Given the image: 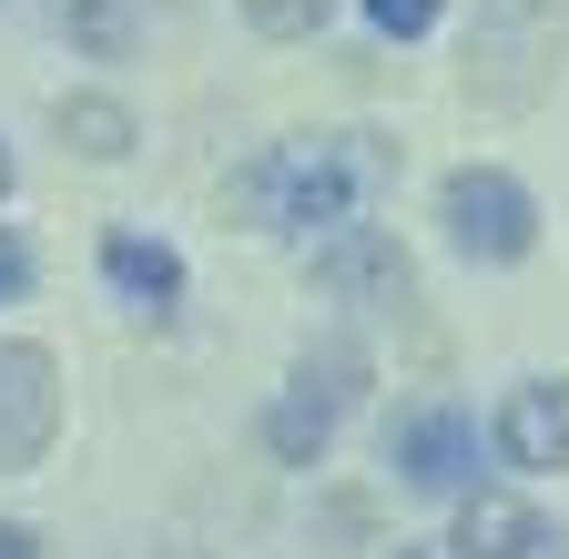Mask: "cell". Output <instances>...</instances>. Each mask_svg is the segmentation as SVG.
<instances>
[{
  "label": "cell",
  "mask_w": 569,
  "mask_h": 559,
  "mask_svg": "<svg viewBox=\"0 0 569 559\" xmlns=\"http://www.w3.org/2000/svg\"><path fill=\"white\" fill-rule=\"evenodd\" d=\"M387 173H397L387 143H367V132H316V143H274L264 163H244L234 203L264 234H346L356 203H367Z\"/></svg>",
  "instance_id": "cell-1"
},
{
  "label": "cell",
  "mask_w": 569,
  "mask_h": 559,
  "mask_svg": "<svg viewBox=\"0 0 569 559\" xmlns=\"http://www.w3.org/2000/svg\"><path fill=\"white\" fill-rule=\"evenodd\" d=\"M549 61H559V0H478V41H468L478 102H498V112L539 102Z\"/></svg>",
  "instance_id": "cell-2"
},
{
  "label": "cell",
  "mask_w": 569,
  "mask_h": 559,
  "mask_svg": "<svg viewBox=\"0 0 569 559\" xmlns=\"http://www.w3.org/2000/svg\"><path fill=\"white\" fill-rule=\"evenodd\" d=\"M356 387H367V346H326V357H306L296 367V397H274V417H264V448L284 458V468H316L326 458V438H336V417L356 407Z\"/></svg>",
  "instance_id": "cell-3"
},
{
  "label": "cell",
  "mask_w": 569,
  "mask_h": 559,
  "mask_svg": "<svg viewBox=\"0 0 569 559\" xmlns=\"http://www.w3.org/2000/svg\"><path fill=\"white\" fill-rule=\"evenodd\" d=\"M438 214H448V244H458V254H478V264H519V254L539 244V203H529L509 173H498V163L448 173Z\"/></svg>",
  "instance_id": "cell-4"
},
{
  "label": "cell",
  "mask_w": 569,
  "mask_h": 559,
  "mask_svg": "<svg viewBox=\"0 0 569 559\" xmlns=\"http://www.w3.org/2000/svg\"><path fill=\"white\" fill-rule=\"evenodd\" d=\"M387 468H407V488H438V499H478V417L458 407H417L387 428Z\"/></svg>",
  "instance_id": "cell-5"
},
{
  "label": "cell",
  "mask_w": 569,
  "mask_h": 559,
  "mask_svg": "<svg viewBox=\"0 0 569 559\" xmlns=\"http://www.w3.org/2000/svg\"><path fill=\"white\" fill-rule=\"evenodd\" d=\"M61 428V367L41 357V346L0 336V468H31Z\"/></svg>",
  "instance_id": "cell-6"
},
{
  "label": "cell",
  "mask_w": 569,
  "mask_h": 559,
  "mask_svg": "<svg viewBox=\"0 0 569 559\" xmlns=\"http://www.w3.org/2000/svg\"><path fill=\"white\" fill-rule=\"evenodd\" d=\"M316 286H326V296H367V306H407V296H417V274H407L397 234L346 224L336 244H316Z\"/></svg>",
  "instance_id": "cell-7"
},
{
  "label": "cell",
  "mask_w": 569,
  "mask_h": 559,
  "mask_svg": "<svg viewBox=\"0 0 569 559\" xmlns=\"http://www.w3.org/2000/svg\"><path fill=\"white\" fill-rule=\"evenodd\" d=\"M458 559H559L569 539L539 519V509H519V499H488V488H478V499L458 509V539H448Z\"/></svg>",
  "instance_id": "cell-8"
},
{
  "label": "cell",
  "mask_w": 569,
  "mask_h": 559,
  "mask_svg": "<svg viewBox=\"0 0 569 559\" xmlns=\"http://www.w3.org/2000/svg\"><path fill=\"white\" fill-rule=\"evenodd\" d=\"M498 448H509L519 468H569V387L529 377L509 407H498Z\"/></svg>",
  "instance_id": "cell-9"
},
{
  "label": "cell",
  "mask_w": 569,
  "mask_h": 559,
  "mask_svg": "<svg viewBox=\"0 0 569 559\" xmlns=\"http://www.w3.org/2000/svg\"><path fill=\"white\" fill-rule=\"evenodd\" d=\"M102 274H112V286H122L132 306H153V316L183 296V264H173V244H142V234H112V244H102Z\"/></svg>",
  "instance_id": "cell-10"
},
{
  "label": "cell",
  "mask_w": 569,
  "mask_h": 559,
  "mask_svg": "<svg viewBox=\"0 0 569 559\" xmlns=\"http://www.w3.org/2000/svg\"><path fill=\"white\" fill-rule=\"evenodd\" d=\"M61 143H82L92 163H122V153H132V112L102 102V92H71V102H61Z\"/></svg>",
  "instance_id": "cell-11"
},
{
  "label": "cell",
  "mask_w": 569,
  "mask_h": 559,
  "mask_svg": "<svg viewBox=\"0 0 569 559\" xmlns=\"http://www.w3.org/2000/svg\"><path fill=\"white\" fill-rule=\"evenodd\" d=\"M71 41H82L92 61H122L142 41V0H71Z\"/></svg>",
  "instance_id": "cell-12"
},
{
  "label": "cell",
  "mask_w": 569,
  "mask_h": 559,
  "mask_svg": "<svg viewBox=\"0 0 569 559\" xmlns=\"http://www.w3.org/2000/svg\"><path fill=\"white\" fill-rule=\"evenodd\" d=\"M234 11H244V31H264V41H306L336 0H234Z\"/></svg>",
  "instance_id": "cell-13"
},
{
  "label": "cell",
  "mask_w": 569,
  "mask_h": 559,
  "mask_svg": "<svg viewBox=\"0 0 569 559\" xmlns=\"http://www.w3.org/2000/svg\"><path fill=\"white\" fill-rule=\"evenodd\" d=\"M367 21H377L387 41H417L427 21H438V0H367Z\"/></svg>",
  "instance_id": "cell-14"
},
{
  "label": "cell",
  "mask_w": 569,
  "mask_h": 559,
  "mask_svg": "<svg viewBox=\"0 0 569 559\" xmlns=\"http://www.w3.org/2000/svg\"><path fill=\"white\" fill-rule=\"evenodd\" d=\"M21 286H31V244H21V234H11V224H0V306H11V296H21Z\"/></svg>",
  "instance_id": "cell-15"
},
{
  "label": "cell",
  "mask_w": 569,
  "mask_h": 559,
  "mask_svg": "<svg viewBox=\"0 0 569 559\" xmlns=\"http://www.w3.org/2000/svg\"><path fill=\"white\" fill-rule=\"evenodd\" d=\"M0 559H31V529H0Z\"/></svg>",
  "instance_id": "cell-16"
},
{
  "label": "cell",
  "mask_w": 569,
  "mask_h": 559,
  "mask_svg": "<svg viewBox=\"0 0 569 559\" xmlns=\"http://www.w3.org/2000/svg\"><path fill=\"white\" fill-rule=\"evenodd\" d=\"M0 183H11V153H0Z\"/></svg>",
  "instance_id": "cell-17"
},
{
  "label": "cell",
  "mask_w": 569,
  "mask_h": 559,
  "mask_svg": "<svg viewBox=\"0 0 569 559\" xmlns=\"http://www.w3.org/2000/svg\"><path fill=\"white\" fill-rule=\"evenodd\" d=\"M397 559H427V549H397Z\"/></svg>",
  "instance_id": "cell-18"
}]
</instances>
